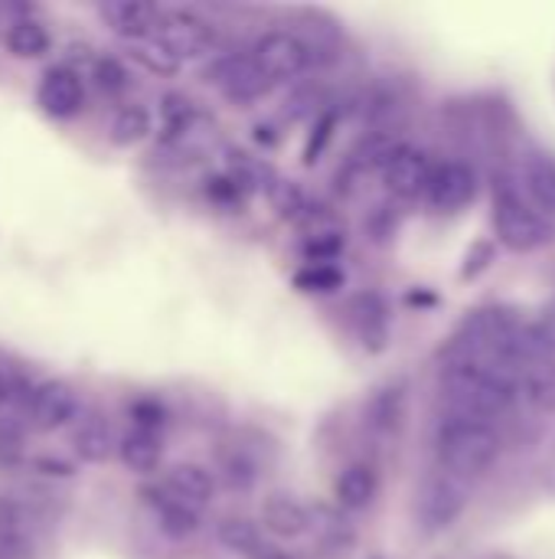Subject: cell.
Instances as JSON below:
<instances>
[{
    "mask_svg": "<svg viewBox=\"0 0 555 559\" xmlns=\"http://www.w3.org/2000/svg\"><path fill=\"white\" fill-rule=\"evenodd\" d=\"M520 396V380L494 364L451 360L442 373V400L448 419L487 423L504 416Z\"/></svg>",
    "mask_w": 555,
    "mask_h": 559,
    "instance_id": "6da1fadb",
    "label": "cell"
},
{
    "mask_svg": "<svg viewBox=\"0 0 555 559\" xmlns=\"http://www.w3.org/2000/svg\"><path fill=\"white\" fill-rule=\"evenodd\" d=\"M435 452L442 468L464 481L484 475L497 455H500V436L487 423H468V419H445L435 439Z\"/></svg>",
    "mask_w": 555,
    "mask_h": 559,
    "instance_id": "7a4b0ae2",
    "label": "cell"
},
{
    "mask_svg": "<svg viewBox=\"0 0 555 559\" xmlns=\"http://www.w3.org/2000/svg\"><path fill=\"white\" fill-rule=\"evenodd\" d=\"M494 226H497V236L504 239V246H510L514 252H533V249L546 246L555 233L553 219H546L540 210H533L523 200V193L507 183H500L497 197H494Z\"/></svg>",
    "mask_w": 555,
    "mask_h": 559,
    "instance_id": "3957f363",
    "label": "cell"
},
{
    "mask_svg": "<svg viewBox=\"0 0 555 559\" xmlns=\"http://www.w3.org/2000/svg\"><path fill=\"white\" fill-rule=\"evenodd\" d=\"M249 56L255 59V66L272 82H291L301 72H307V66L314 59V49H311L307 39H301L291 29H272V33H265V36L255 39V46H252Z\"/></svg>",
    "mask_w": 555,
    "mask_h": 559,
    "instance_id": "277c9868",
    "label": "cell"
},
{
    "mask_svg": "<svg viewBox=\"0 0 555 559\" xmlns=\"http://www.w3.org/2000/svg\"><path fill=\"white\" fill-rule=\"evenodd\" d=\"M206 79L236 105H249L258 102L272 92V79L255 66V59L249 52H226L219 59H213V66L206 69Z\"/></svg>",
    "mask_w": 555,
    "mask_h": 559,
    "instance_id": "5b68a950",
    "label": "cell"
},
{
    "mask_svg": "<svg viewBox=\"0 0 555 559\" xmlns=\"http://www.w3.org/2000/svg\"><path fill=\"white\" fill-rule=\"evenodd\" d=\"M79 390L69 380H43L26 396V419L36 432H59L79 419Z\"/></svg>",
    "mask_w": 555,
    "mask_h": 559,
    "instance_id": "8992f818",
    "label": "cell"
},
{
    "mask_svg": "<svg viewBox=\"0 0 555 559\" xmlns=\"http://www.w3.org/2000/svg\"><path fill=\"white\" fill-rule=\"evenodd\" d=\"M157 39L180 59H200L209 56L219 43V33L209 20H203L200 13L190 10H177V13H164L160 26H157Z\"/></svg>",
    "mask_w": 555,
    "mask_h": 559,
    "instance_id": "52a82bcc",
    "label": "cell"
},
{
    "mask_svg": "<svg viewBox=\"0 0 555 559\" xmlns=\"http://www.w3.org/2000/svg\"><path fill=\"white\" fill-rule=\"evenodd\" d=\"M36 105L56 118V121H69L82 111L85 105V85L82 75L69 66H49L36 85Z\"/></svg>",
    "mask_w": 555,
    "mask_h": 559,
    "instance_id": "ba28073f",
    "label": "cell"
},
{
    "mask_svg": "<svg viewBox=\"0 0 555 559\" xmlns=\"http://www.w3.org/2000/svg\"><path fill=\"white\" fill-rule=\"evenodd\" d=\"M425 197H429V203L438 213H461L478 197V174H474V167L464 164V160H445V164H438L432 170V180H429Z\"/></svg>",
    "mask_w": 555,
    "mask_h": 559,
    "instance_id": "9c48e42d",
    "label": "cell"
},
{
    "mask_svg": "<svg viewBox=\"0 0 555 559\" xmlns=\"http://www.w3.org/2000/svg\"><path fill=\"white\" fill-rule=\"evenodd\" d=\"M468 508V488L445 475V478H432L422 495H419V524L425 531H448Z\"/></svg>",
    "mask_w": 555,
    "mask_h": 559,
    "instance_id": "30bf717a",
    "label": "cell"
},
{
    "mask_svg": "<svg viewBox=\"0 0 555 559\" xmlns=\"http://www.w3.org/2000/svg\"><path fill=\"white\" fill-rule=\"evenodd\" d=\"M432 170L435 164L429 160L425 151L412 147V144H402L383 167V183L393 197L399 200H419L425 197L429 190V180H432Z\"/></svg>",
    "mask_w": 555,
    "mask_h": 559,
    "instance_id": "8fae6325",
    "label": "cell"
},
{
    "mask_svg": "<svg viewBox=\"0 0 555 559\" xmlns=\"http://www.w3.org/2000/svg\"><path fill=\"white\" fill-rule=\"evenodd\" d=\"M160 16H164V10L154 3H144V0H105V3H98V20L114 36H121L124 43L154 36L160 26Z\"/></svg>",
    "mask_w": 555,
    "mask_h": 559,
    "instance_id": "7c38bea8",
    "label": "cell"
},
{
    "mask_svg": "<svg viewBox=\"0 0 555 559\" xmlns=\"http://www.w3.org/2000/svg\"><path fill=\"white\" fill-rule=\"evenodd\" d=\"M141 495H144V504L150 508V514L157 521V531L167 540H190L200 531V511L190 508L186 501H180L177 495H170L164 485H150Z\"/></svg>",
    "mask_w": 555,
    "mask_h": 559,
    "instance_id": "4fadbf2b",
    "label": "cell"
},
{
    "mask_svg": "<svg viewBox=\"0 0 555 559\" xmlns=\"http://www.w3.org/2000/svg\"><path fill=\"white\" fill-rule=\"evenodd\" d=\"M350 321L366 350H383L389 341V305L379 292H360L350 301Z\"/></svg>",
    "mask_w": 555,
    "mask_h": 559,
    "instance_id": "5bb4252c",
    "label": "cell"
},
{
    "mask_svg": "<svg viewBox=\"0 0 555 559\" xmlns=\"http://www.w3.org/2000/svg\"><path fill=\"white\" fill-rule=\"evenodd\" d=\"M523 200L540 210L546 219L555 216V157L536 151L523 160V170H520V187Z\"/></svg>",
    "mask_w": 555,
    "mask_h": 559,
    "instance_id": "9a60e30c",
    "label": "cell"
},
{
    "mask_svg": "<svg viewBox=\"0 0 555 559\" xmlns=\"http://www.w3.org/2000/svg\"><path fill=\"white\" fill-rule=\"evenodd\" d=\"M262 527L278 540H298L311 534V508L291 495H268L262 504Z\"/></svg>",
    "mask_w": 555,
    "mask_h": 559,
    "instance_id": "2e32d148",
    "label": "cell"
},
{
    "mask_svg": "<svg viewBox=\"0 0 555 559\" xmlns=\"http://www.w3.org/2000/svg\"><path fill=\"white\" fill-rule=\"evenodd\" d=\"M118 449L114 432L108 426L105 416L98 413H79L75 426H72V452L85 462V465H101L111 459V452Z\"/></svg>",
    "mask_w": 555,
    "mask_h": 559,
    "instance_id": "e0dca14e",
    "label": "cell"
},
{
    "mask_svg": "<svg viewBox=\"0 0 555 559\" xmlns=\"http://www.w3.org/2000/svg\"><path fill=\"white\" fill-rule=\"evenodd\" d=\"M170 495H177L180 501H186L190 508L203 511L213 495H216V478L209 468L196 465V462H177L173 468H167L164 481H160Z\"/></svg>",
    "mask_w": 555,
    "mask_h": 559,
    "instance_id": "ac0fdd59",
    "label": "cell"
},
{
    "mask_svg": "<svg viewBox=\"0 0 555 559\" xmlns=\"http://www.w3.org/2000/svg\"><path fill=\"white\" fill-rule=\"evenodd\" d=\"M379 495V475L370 462L347 465L334 481V498L340 511H366Z\"/></svg>",
    "mask_w": 555,
    "mask_h": 559,
    "instance_id": "d6986e66",
    "label": "cell"
},
{
    "mask_svg": "<svg viewBox=\"0 0 555 559\" xmlns=\"http://www.w3.org/2000/svg\"><path fill=\"white\" fill-rule=\"evenodd\" d=\"M406 409H409V396L402 383H389L383 390H376L366 403V426L376 436H396L406 423Z\"/></svg>",
    "mask_w": 555,
    "mask_h": 559,
    "instance_id": "ffe728a7",
    "label": "cell"
},
{
    "mask_svg": "<svg viewBox=\"0 0 555 559\" xmlns=\"http://www.w3.org/2000/svg\"><path fill=\"white\" fill-rule=\"evenodd\" d=\"M33 550V521L13 498H0V557L26 559Z\"/></svg>",
    "mask_w": 555,
    "mask_h": 559,
    "instance_id": "44dd1931",
    "label": "cell"
},
{
    "mask_svg": "<svg viewBox=\"0 0 555 559\" xmlns=\"http://www.w3.org/2000/svg\"><path fill=\"white\" fill-rule=\"evenodd\" d=\"M114 452L131 475H154L164 465V439L157 432L131 429L118 439Z\"/></svg>",
    "mask_w": 555,
    "mask_h": 559,
    "instance_id": "7402d4cb",
    "label": "cell"
},
{
    "mask_svg": "<svg viewBox=\"0 0 555 559\" xmlns=\"http://www.w3.org/2000/svg\"><path fill=\"white\" fill-rule=\"evenodd\" d=\"M216 540H219L222 550H229V554L245 559H252L265 547L262 527L255 521H249V518H222L216 524Z\"/></svg>",
    "mask_w": 555,
    "mask_h": 559,
    "instance_id": "603a6c76",
    "label": "cell"
},
{
    "mask_svg": "<svg viewBox=\"0 0 555 559\" xmlns=\"http://www.w3.org/2000/svg\"><path fill=\"white\" fill-rule=\"evenodd\" d=\"M49 46H52V36L39 20L23 16V20H13L7 29V49L16 59H39L49 52Z\"/></svg>",
    "mask_w": 555,
    "mask_h": 559,
    "instance_id": "cb8c5ba5",
    "label": "cell"
},
{
    "mask_svg": "<svg viewBox=\"0 0 555 559\" xmlns=\"http://www.w3.org/2000/svg\"><path fill=\"white\" fill-rule=\"evenodd\" d=\"M150 131H154L150 111H147L144 105H124V108L114 111L111 131H108V134H111V141H114L118 147H134V144L147 141Z\"/></svg>",
    "mask_w": 555,
    "mask_h": 559,
    "instance_id": "d4e9b609",
    "label": "cell"
},
{
    "mask_svg": "<svg viewBox=\"0 0 555 559\" xmlns=\"http://www.w3.org/2000/svg\"><path fill=\"white\" fill-rule=\"evenodd\" d=\"M128 52H131V59L141 66V69H147L150 75H160V79H167V75H177L180 69H183V62L157 39V33L154 36H144V39H134V43H128Z\"/></svg>",
    "mask_w": 555,
    "mask_h": 559,
    "instance_id": "484cf974",
    "label": "cell"
},
{
    "mask_svg": "<svg viewBox=\"0 0 555 559\" xmlns=\"http://www.w3.org/2000/svg\"><path fill=\"white\" fill-rule=\"evenodd\" d=\"M268 200H272L275 213H278L281 219L294 223V226H301V223H304V216L314 210V200L304 193V187H301V183H294V180H285V177H278V180H275V187L268 190Z\"/></svg>",
    "mask_w": 555,
    "mask_h": 559,
    "instance_id": "4316f807",
    "label": "cell"
},
{
    "mask_svg": "<svg viewBox=\"0 0 555 559\" xmlns=\"http://www.w3.org/2000/svg\"><path fill=\"white\" fill-rule=\"evenodd\" d=\"M517 380H520V396H527L536 409H555V360L523 370Z\"/></svg>",
    "mask_w": 555,
    "mask_h": 559,
    "instance_id": "83f0119b",
    "label": "cell"
},
{
    "mask_svg": "<svg viewBox=\"0 0 555 559\" xmlns=\"http://www.w3.org/2000/svg\"><path fill=\"white\" fill-rule=\"evenodd\" d=\"M291 282L304 295H334L347 285V275L340 265H301Z\"/></svg>",
    "mask_w": 555,
    "mask_h": 559,
    "instance_id": "f1b7e54d",
    "label": "cell"
},
{
    "mask_svg": "<svg viewBox=\"0 0 555 559\" xmlns=\"http://www.w3.org/2000/svg\"><path fill=\"white\" fill-rule=\"evenodd\" d=\"M311 531L317 534L321 544L337 547V550H343V547L353 544V527H350V521H347L340 511H334V508H317V511H311Z\"/></svg>",
    "mask_w": 555,
    "mask_h": 559,
    "instance_id": "f546056e",
    "label": "cell"
},
{
    "mask_svg": "<svg viewBox=\"0 0 555 559\" xmlns=\"http://www.w3.org/2000/svg\"><path fill=\"white\" fill-rule=\"evenodd\" d=\"M347 249V236L340 229H324V233H311L301 242V255L307 265H334Z\"/></svg>",
    "mask_w": 555,
    "mask_h": 559,
    "instance_id": "4dcf8cb0",
    "label": "cell"
},
{
    "mask_svg": "<svg viewBox=\"0 0 555 559\" xmlns=\"http://www.w3.org/2000/svg\"><path fill=\"white\" fill-rule=\"evenodd\" d=\"M219 472H222V478H226V485L232 491H252L255 481H258V462L242 445H236L232 452H222Z\"/></svg>",
    "mask_w": 555,
    "mask_h": 559,
    "instance_id": "1f68e13d",
    "label": "cell"
},
{
    "mask_svg": "<svg viewBox=\"0 0 555 559\" xmlns=\"http://www.w3.org/2000/svg\"><path fill=\"white\" fill-rule=\"evenodd\" d=\"M206 197H209V203L213 206H219V210H226V213H236V210H242L245 203H249V190L232 177V174H213V177H206Z\"/></svg>",
    "mask_w": 555,
    "mask_h": 559,
    "instance_id": "d6a6232c",
    "label": "cell"
},
{
    "mask_svg": "<svg viewBox=\"0 0 555 559\" xmlns=\"http://www.w3.org/2000/svg\"><path fill=\"white\" fill-rule=\"evenodd\" d=\"M337 124H340V115H337L334 108L317 111V121H314V128H311V134H307V141H304V164H307V167H314V164L324 157L327 144L334 141Z\"/></svg>",
    "mask_w": 555,
    "mask_h": 559,
    "instance_id": "836d02e7",
    "label": "cell"
},
{
    "mask_svg": "<svg viewBox=\"0 0 555 559\" xmlns=\"http://www.w3.org/2000/svg\"><path fill=\"white\" fill-rule=\"evenodd\" d=\"M92 79L108 95H121L131 85V75H128V69H124V62L118 56H98L92 62Z\"/></svg>",
    "mask_w": 555,
    "mask_h": 559,
    "instance_id": "e575fe53",
    "label": "cell"
},
{
    "mask_svg": "<svg viewBox=\"0 0 555 559\" xmlns=\"http://www.w3.org/2000/svg\"><path fill=\"white\" fill-rule=\"evenodd\" d=\"M128 416H131L134 429H141V432H157L160 436V429L167 426V406L160 400H154V396L134 400L128 406Z\"/></svg>",
    "mask_w": 555,
    "mask_h": 559,
    "instance_id": "d590c367",
    "label": "cell"
},
{
    "mask_svg": "<svg viewBox=\"0 0 555 559\" xmlns=\"http://www.w3.org/2000/svg\"><path fill=\"white\" fill-rule=\"evenodd\" d=\"M23 459V436L13 423H0V462L13 465Z\"/></svg>",
    "mask_w": 555,
    "mask_h": 559,
    "instance_id": "8d00e7d4",
    "label": "cell"
},
{
    "mask_svg": "<svg viewBox=\"0 0 555 559\" xmlns=\"http://www.w3.org/2000/svg\"><path fill=\"white\" fill-rule=\"evenodd\" d=\"M33 468L36 472H43V475H49V478H72L75 475V468L69 465V462H62V459H33Z\"/></svg>",
    "mask_w": 555,
    "mask_h": 559,
    "instance_id": "74e56055",
    "label": "cell"
},
{
    "mask_svg": "<svg viewBox=\"0 0 555 559\" xmlns=\"http://www.w3.org/2000/svg\"><path fill=\"white\" fill-rule=\"evenodd\" d=\"M255 141L272 147V144L278 141V134H275V128H272V124H258V128H255Z\"/></svg>",
    "mask_w": 555,
    "mask_h": 559,
    "instance_id": "f35d334b",
    "label": "cell"
},
{
    "mask_svg": "<svg viewBox=\"0 0 555 559\" xmlns=\"http://www.w3.org/2000/svg\"><path fill=\"white\" fill-rule=\"evenodd\" d=\"M252 559H291V557H288L285 550H278V547H268V544H265V547H262V550H258Z\"/></svg>",
    "mask_w": 555,
    "mask_h": 559,
    "instance_id": "ab89813d",
    "label": "cell"
},
{
    "mask_svg": "<svg viewBox=\"0 0 555 559\" xmlns=\"http://www.w3.org/2000/svg\"><path fill=\"white\" fill-rule=\"evenodd\" d=\"M7 400H10V383H7V377L0 373V409L7 406Z\"/></svg>",
    "mask_w": 555,
    "mask_h": 559,
    "instance_id": "60d3db41",
    "label": "cell"
},
{
    "mask_svg": "<svg viewBox=\"0 0 555 559\" xmlns=\"http://www.w3.org/2000/svg\"><path fill=\"white\" fill-rule=\"evenodd\" d=\"M487 559H510V557H504V554H494V557H487Z\"/></svg>",
    "mask_w": 555,
    "mask_h": 559,
    "instance_id": "b9f144b4",
    "label": "cell"
}]
</instances>
